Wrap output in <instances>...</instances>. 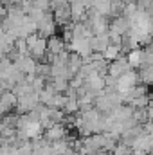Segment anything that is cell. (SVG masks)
I'll list each match as a JSON object with an SVG mask.
<instances>
[{
	"label": "cell",
	"instance_id": "30bf717a",
	"mask_svg": "<svg viewBox=\"0 0 153 155\" xmlns=\"http://www.w3.org/2000/svg\"><path fill=\"white\" fill-rule=\"evenodd\" d=\"M0 103L9 110V108L16 107V103H18V96H16L15 92H2V94H0Z\"/></svg>",
	"mask_w": 153,
	"mask_h": 155
},
{
	"label": "cell",
	"instance_id": "8fae6325",
	"mask_svg": "<svg viewBox=\"0 0 153 155\" xmlns=\"http://www.w3.org/2000/svg\"><path fill=\"white\" fill-rule=\"evenodd\" d=\"M115 155H128L126 146H119V148H115Z\"/></svg>",
	"mask_w": 153,
	"mask_h": 155
},
{
	"label": "cell",
	"instance_id": "ba28073f",
	"mask_svg": "<svg viewBox=\"0 0 153 155\" xmlns=\"http://www.w3.org/2000/svg\"><path fill=\"white\" fill-rule=\"evenodd\" d=\"M45 135H47V141H52V143L54 141H61L63 135H65V126L60 124V123H54L50 128H47Z\"/></svg>",
	"mask_w": 153,
	"mask_h": 155
},
{
	"label": "cell",
	"instance_id": "7a4b0ae2",
	"mask_svg": "<svg viewBox=\"0 0 153 155\" xmlns=\"http://www.w3.org/2000/svg\"><path fill=\"white\" fill-rule=\"evenodd\" d=\"M137 72L135 71H132V69H128L126 72H122L121 76L117 78V90L122 94V96H128L130 94V90L135 87V83H137Z\"/></svg>",
	"mask_w": 153,
	"mask_h": 155
},
{
	"label": "cell",
	"instance_id": "6da1fadb",
	"mask_svg": "<svg viewBox=\"0 0 153 155\" xmlns=\"http://www.w3.org/2000/svg\"><path fill=\"white\" fill-rule=\"evenodd\" d=\"M25 40H27V45H29V54L34 60H41L47 54V38L40 36L38 33H33Z\"/></svg>",
	"mask_w": 153,
	"mask_h": 155
},
{
	"label": "cell",
	"instance_id": "5b68a950",
	"mask_svg": "<svg viewBox=\"0 0 153 155\" xmlns=\"http://www.w3.org/2000/svg\"><path fill=\"white\" fill-rule=\"evenodd\" d=\"M63 51H65V40L63 38H60L56 35L47 38V52H49V56H56V54H60Z\"/></svg>",
	"mask_w": 153,
	"mask_h": 155
},
{
	"label": "cell",
	"instance_id": "3957f363",
	"mask_svg": "<svg viewBox=\"0 0 153 155\" xmlns=\"http://www.w3.org/2000/svg\"><path fill=\"white\" fill-rule=\"evenodd\" d=\"M38 35L43 38H50L52 35H56V20H54V15L50 13H45L43 18L38 22Z\"/></svg>",
	"mask_w": 153,
	"mask_h": 155
},
{
	"label": "cell",
	"instance_id": "52a82bcc",
	"mask_svg": "<svg viewBox=\"0 0 153 155\" xmlns=\"http://www.w3.org/2000/svg\"><path fill=\"white\" fill-rule=\"evenodd\" d=\"M130 69V63L128 60H114V63L108 65V78H119L122 72H126Z\"/></svg>",
	"mask_w": 153,
	"mask_h": 155
},
{
	"label": "cell",
	"instance_id": "8992f818",
	"mask_svg": "<svg viewBox=\"0 0 153 155\" xmlns=\"http://www.w3.org/2000/svg\"><path fill=\"white\" fill-rule=\"evenodd\" d=\"M108 43H110L108 33H105V35H92V38H90V47H92L94 52H103L108 47Z\"/></svg>",
	"mask_w": 153,
	"mask_h": 155
},
{
	"label": "cell",
	"instance_id": "9c48e42d",
	"mask_svg": "<svg viewBox=\"0 0 153 155\" xmlns=\"http://www.w3.org/2000/svg\"><path fill=\"white\" fill-rule=\"evenodd\" d=\"M121 51H122L121 45H117V43H108V47L103 51V58H105L106 61H114V60L119 58Z\"/></svg>",
	"mask_w": 153,
	"mask_h": 155
},
{
	"label": "cell",
	"instance_id": "277c9868",
	"mask_svg": "<svg viewBox=\"0 0 153 155\" xmlns=\"http://www.w3.org/2000/svg\"><path fill=\"white\" fill-rule=\"evenodd\" d=\"M126 60H128V63H130L132 69H139V67H142L146 63V51L135 47V49H132L128 52V58Z\"/></svg>",
	"mask_w": 153,
	"mask_h": 155
}]
</instances>
